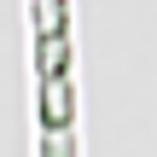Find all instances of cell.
Returning a JSON list of instances; mask_svg holds the SVG:
<instances>
[{
	"label": "cell",
	"mask_w": 157,
	"mask_h": 157,
	"mask_svg": "<svg viewBox=\"0 0 157 157\" xmlns=\"http://www.w3.org/2000/svg\"><path fill=\"white\" fill-rule=\"evenodd\" d=\"M41 128L47 134H70V70L41 76Z\"/></svg>",
	"instance_id": "1"
},
{
	"label": "cell",
	"mask_w": 157,
	"mask_h": 157,
	"mask_svg": "<svg viewBox=\"0 0 157 157\" xmlns=\"http://www.w3.org/2000/svg\"><path fill=\"white\" fill-rule=\"evenodd\" d=\"M41 35H64V0H35V41Z\"/></svg>",
	"instance_id": "2"
}]
</instances>
